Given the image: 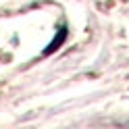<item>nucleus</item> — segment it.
<instances>
[{"instance_id":"1","label":"nucleus","mask_w":129,"mask_h":129,"mask_svg":"<svg viewBox=\"0 0 129 129\" xmlns=\"http://www.w3.org/2000/svg\"><path fill=\"white\" fill-rule=\"evenodd\" d=\"M64 38H67V29H64V27H60V34H56V38L50 42V46H48L46 50H44V54H50V52H54L56 48H58V46L62 44V40H64Z\"/></svg>"}]
</instances>
